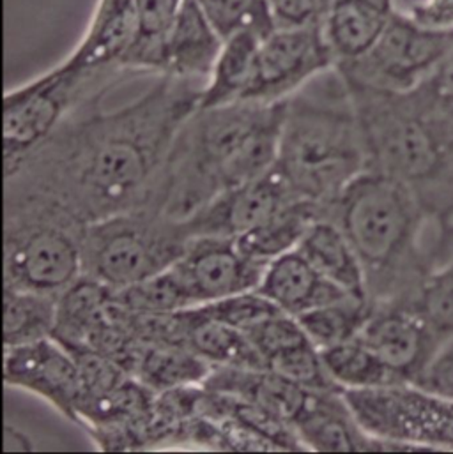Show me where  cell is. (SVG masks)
Here are the masks:
<instances>
[{"label": "cell", "mask_w": 453, "mask_h": 454, "mask_svg": "<svg viewBox=\"0 0 453 454\" xmlns=\"http://www.w3.org/2000/svg\"><path fill=\"white\" fill-rule=\"evenodd\" d=\"M194 80L160 74L114 110L83 101L5 177V200L48 206L80 225L151 206L172 144L199 108Z\"/></svg>", "instance_id": "cell-1"}, {"label": "cell", "mask_w": 453, "mask_h": 454, "mask_svg": "<svg viewBox=\"0 0 453 454\" xmlns=\"http://www.w3.org/2000/svg\"><path fill=\"white\" fill-rule=\"evenodd\" d=\"M285 101L197 108L179 129L151 206L187 220L276 165Z\"/></svg>", "instance_id": "cell-2"}, {"label": "cell", "mask_w": 453, "mask_h": 454, "mask_svg": "<svg viewBox=\"0 0 453 454\" xmlns=\"http://www.w3.org/2000/svg\"><path fill=\"white\" fill-rule=\"evenodd\" d=\"M328 218L353 244L374 304L413 299L449 225L408 186L369 168L328 207Z\"/></svg>", "instance_id": "cell-3"}, {"label": "cell", "mask_w": 453, "mask_h": 454, "mask_svg": "<svg viewBox=\"0 0 453 454\" xmlns=\"http://www.w3.org/2000/svg\"><path fill=\"white\" fill-rule=\"evenodd\" d=\"M344 82L360 122L369 170L402 183L433 216L452 223V119L420 87L397 92Z\"/></svg>", "instance_id": "cell-4"}, {"label": "cell", "mask_w": 453, "mask_h": 454, "mask_svg": "<svg viewBox=\"0 0 453 454\" xmlns=\"http://www.w3.org/2000/svg\"><path fill=\"white\" fill-rule=\"evenodd\" d=\"M274 168L296 199L326 209L369 168L360 122L337 67L285 99Z\"/></svg>", "instance_id": "cell-5"}, {"label": "cell", "mask_w": 453, "mask_h": 454, "mask_svg": "<svg viewBox=\"0 0 453 454\" xmlns=\"http://www.w3.org/2000/svg\"><path fill=\"white\" fill-rule=\"evenodd\" d=\"M192 240L183 222L144 206L82 230L83 274L112 292L172 267Z\"/></svg>", "instance_id": "cell-6"}, {"label": "cell", "mask_w": 453, "mask_h": 454, "mask_svg": "<svg viewBox=\"0 0 453 454\" xmlns=\"http://www.w3.org/2000/svg\"><path fill=\"white\" fill-rule=\"evenodd\" d=\"M83 225L28 200H5L4 286L60 295L83 276Z\"/></svg>", "instance_id": "cell-7"}, {"label": "cell", "mask_w": 453, "mask_h": 454, "mask_svg": "<svg viewBox=\"0 0 453 454\" xmlns=\"http://www.w3.org/2000/svg\"><path fill=\"white\" fill-rule=\"evenodd\" d=\"M124 73H87L64 60L4 94V174L41 145L83 101L107 92Z\"/></svg>", "instance_id": "cell-8"}, {"label": "cell", "mask_w": 453, "mask_h": 454, "mask_svg": "<svg viewBox=\"0 0 453 454\" xmlns=\"http://www.w3.org/2000/svg\"><path fill=\"white\" fill-rule=\"evenodd\" d=\"M342 393L385 453L453 451V398L411 382Z\"/></svg>", "instance_id": "cell-9"}, {"label": "cell", "mask_w": 453, "mask_h": 454, "mask_svg": "<svg viewBox=\"0 0 453 454\" xmlns=\"http://www.w3.org/2000/svg\"><path fill=\"white\" fill-rule=\"evenodd\" d=\"M452 51L453 30L427 28L395 9L374 48L337 69L356 83L404 92L422 85Z\"/></svg>", "instance_id": "cell-10"}, {"label": "cell", "mask_w": 453, "mask_h": 454, "mask_svg": "<svg viewBox=\"0 0 453 454\" xmlns=\"http://www.w3.org/2000/svg\"><path fill=\"white\" fill-rule=\"evenodd\" d=\"M335 66L322 23L274 27L260 41L242 101L282 103Z\"/></svg>", "instance_id": "cell-11"}, {"label": "cell", "mask_w": 453, "mask_h": 454, "mask_svg": "<svg viewBox=\"0 0 453 454\" xmlns=\"http://www.w3.org/2000/svg\"><path fill=\"white\" fill-rule=\"evenodd\" d=\"M360 340L393 372L401 382L415 384L443 338L411 301L374 304Z\"/></svg>", "instance_id": "cell-12"}, {"label": "cell", "mask_w": 453, "mask_h": 454, "mask_svg": "<svg viewBox=\"0 0 453 454\" xmlns=\"http://www.w3.org/2000/svg\"><path fill=\"white\" fill-rule=\"evenodd\" d=\"M4 384L39 396L78 425L83 379L75 356L55 338L4 348Z\"/></svg>", "instance_id": "cell-13"}, {"label": "cell", "mask_w": 453, "mask_h": 454, "mask_svg": "<svg viewBox=\"0 0 453 454\" xmlns=\"http://www.w3.org/2000/svg\"><path fill=\"white\" fill-rule=\"evenodd\" d=\"M174 269L195 306L255 290L266 270L242 254L234 239L213 235L194 237Z\"/></svg>", "instance_id": "cell-14"}, {"label": "cell", "mask_w": 453, "mask_h": 454, "mask_svg": "<svg viewBox=\"0 0 453 454\" xmlns=\"http://www.w3.org/2000/svg\"><path fill=\"white\" fill-rule=\"evenodd\" d=\"M299 200L276 168L262 177L224 192L190 218L183 220L190 237H226L237 239L260 225L282 207Z\"/></svg>", "instance_id": "cell-15"}, {"label": "cell", "mask_w": 453, "mask_h": 454, "mask_svg": "<svg viewBox=\"0 0 453 454\" xmlns=\"http://www.w3.org/2000/svg\"><path fill=\"white\" fill-rule=\"evenodd\" d=\"M292 427L305 451L385 453L383 444L362 428L342 391H310Z\"/></svg>", "instance_id": "cell-16"}, {"label": "cell", "mask_w": 453, "mask_h": 454, "mask_svg": "<svg viewBox=\"0 0 453 454\" xmlns=\"http://www.w3.org/2000/svg\"><path fill=\"white\" fill-rule=\"evenodd\" d=\"M137 32L135 0H98L80 43L64 62L87 73H126L121 64L135 43Z\"/></svg>", "instance_id": "cell-17"}, {"label": "cell", "mask_w": 453, "mask_h": 454, "mask_svg": "<svg viewBox=\"0 0 453 454\" xmlns=\"http://www.w3.org/2000/svg\"><path fill=\"white\" fill-rule=\"evenodd\" d=\"M257 290L280 311L292 317L351 295L317 272L298 249L273 260Z\"/></svg>", "instance_id": "cell-18"}, {"label": "cell", "mask_w": 453, "mask_h": 454, "mask_svg": "<svg viewBox=\"0 0 453 454\" xmlns=\"http://www.w3.org/2000/svg\"><path fill=\"white\" fill-rule=\"evenodd\" d=\"M393 12L395 0H331L322 30L335 64H351L367 55L386 30Z\"/></svg>", "instance_id": "cell-19"}, {"label": "cell", "mask_w": 453, "mask_h": 454, "mask_svg": "<svg viewBox=\"0 0 453 454\" xmlns=\"http://www.w3.org/2000/svg\"><path fill=\"white\" fill-rule=\"evenodd\" d=\"M224 37L195 0H187L163 51V73L185 80H208L224 46Z\"/></svg>", "instance_id": "cell-20"}, {"label": "cell", "mask_w": 453, "mask_h": 454, "mask_svg": "<svg viewBox=\"0 0 453 454\" xmlns=\"http://www.w3.org/2000/svg\"><path fill=\"white\" fill-rule=\"evenodd\" d=\"M112 324V290L82 276L59 295L53 338L68 348H92Z\"/></svg>", "instance_id": "cell-21"}, {"label": "cell", "mask_w": 453, "mask_h": 454, "mask_svg": "<svg viewBox=\"0 0 453 454\" xmlns=\"http://www.w3.org/2000/svg\"><path fill=\"white\" fill-rule=\"evenodd\" d=\"M123 368L153 393L203 386L213 366L188 348L151 343L137 336Z\"/></svg>", "instance_id": "cell-22"}, {"label": "cell", "mask_w": 453, "mask_h": 454, "mask_svg": "<svg viewBox=\"0 0 453 454\" xmlns=\"http://www.w3.org/2000/svg\"><path fill=\"white\" fill-rule=\"evenodd\" d=\"M298 251L326 279L351 295L369 299L358 254L335 220L328 216L319 218L301 239Z\"/></svg>", "instance_id": "cell-23"}, {"label": "cell", "mask_w": 453, "mask_h": 454, "mask_svg": "<svg viewBox=\"0 0 453 454\" xmlns=\"http://www.w3.org/2000/svg\"><path fill=\"white\" fill-rule=\"evenodd\" d=\"M322 216H328L326 207L308 200H292L234 240L242 254L267 267L273 260L298 249L308 228Z\"/></svg>", "instance_id": "cell-24"}, {"label": "cell", "mask_w": 453, "mask_h": 454, "mask_svg": "<svg viewBox=\"0 0 453 454\" xmlns=\"http://www.w3.org/2000/svg\"><path fill=\"white\" fill-rule=\"evenodd\" d=\"M188 350L213 368H267L244 331L206 318L197 306L183 309Z\"/></svg>", "instance_id": "cell-25"}, {"label": "cell", "mask_w": 453, "mask_h": 454, "mask_svg": "<svg viewBox=\"0 0 453 454\" xmlns=\"http://www.w3.org/2000/svg\"><path fill=\"white\" fill-rule=\"evenodd\" d=\"M255 30H241L224 41L215 67L201 92V108L222 106L244 99L255 71V59L262 41Z\"/></svg>", "instance_id": "cell-26"}, {"label": "cell", "mask_w": 453, "mask_h": 454, "mask_svg": "<svg viewBox=\"0 0 453 454\" xmlns=\"http://www.w3.org/2000/svg\"><path fill=\"white\" fill-rule=\"evenodd\" d=\"M59 297L4 286V348L53 338Z\"/></svg>", "instance_id": "cell-27"}, {"label": "cell", "mask_w": 453, "mask_h": 454, "mask_svg": "<svg viewBox=\"0 0 453 454\" xmlns=\"http://www.w3.org/2000/svg\"><path fill=\"white\" fill-rule=\"evenodd\" d=\"M187 0H135L139 32L123 59L126 73H163L167 35Z\"/></svg>", "instance_id": "cell-28"}, {"label": "cell", "mask_w": 453, "mask_h": 454, "mask_svg": "<svg viewBox=\"0 0 453 454\" xmlns=\"http://www.w3.org/2000/svg\"><path fill=\"white\" fill-rule=\"evenodd\" d=\"M321 356L331 380L342 391L406 384L393 375V372L360 340V336L324 348L321 350Z\"/></svg>", "instance_id": "cell-29"}, {"label": "cell", "mask_w": 453, "mask_h": 454, "mask_svg": "<svg viewBox=\"0 0 453 454\" xmlns=\"http://www.w3.org/2000/svg\"><path fill=\"white\" fill-rule=\"evenodd\" d=\"M374 309V302L365 297L349 295L340 301L310 309L298 318L308 340L319 348H330L356 338Z\"/></svg>", "instance_id": "cell-30"}, {"label": "cell", "mask_w": 453, "mask_h": 454, "mask_svg": "<svg viewBox=\"0 0 453 454\" xmlns=\"http://www.w3.org/2000/svg\"><path fill=\"white\" fill-rule=\"evenodd\" d=\"M112 297L124 309L142 315L178 313L195 306L174 265L140 283L112 292Z\"/></svg>", "instance_id": "cell-31"}, {"label": "cell", "mask_w": 453, "mask_h": 454, "mask_svg": "<svg viewBox=\"0 0 453 454\" xmlns=\"http://www.w3.org/2000/svg\"><path fill=\"white\" fill-rule=\"evenodd\" d=\"M267 368L306 391H342L331 380L321 350L312 341L280 352L267 361Z\"/></svg>", "instance_id": "cell-32"}, {"label": "cell", "mask_w": 453, "mask_h": 454, "mask_svg": "<svg viewBox=\"0 0 453 454\" xmlns=\"http://www.w3.org/2000/svg\"><path fill=\"white\" fill-rule=\"evenodd\" d=\"M217 30L226 39L241 30H255L267 35L273 18L267 0H195Z\"/></svg>", "instance_id": "cell-33"}, {"label": "cell", "mask_w": 453, "mask_h": 454, "mask_svg": "<svg viewBox=\"0 0 453 454\" xmlns=\"http://www.w3.org/2000/svg\"><path fill=\"white\" fill-rule=\"evenodd\" d=\"M199 311L211 320L232 325L241 331H248L260 320L280 311L264 294L257 288L228 295L224 299L197 306Z\"/></svg>", "instance_id": "cell-34"}, {"label": "cell", "mask_w": 453, "mask_h": 454, "mask_svg": "<svg viewBox=\"0 0 453 454\" xmlns=\"http://www.w3.org/2000/svg\"><path fill=\"white\" fill-rule=\"evenodd\" d=\"M260 357L264 359L266 366L267 361L278 356L280 352H285L296 345H301L305 341H310L306 333L303 331L301 324L296 317L287 315L283 311H276L269 315L267 318L260 320L248 331H244Z\"/></svg>", "instance_id": "cell-35"}, {"label": "cell", "mask_w": 453, "mask_h": 454, "mask_svg": "<svg viewBox=\"0 0 453 454\" xmlns=\"http://www.w3.org/2000/svg\"><path fill=\"white\" fill-rule=\"evenodd\" d=\"M274 27L322 23L331 0H267Z\"/></svg>", "instance_id": "cell-36"}, {"label": "cell", "mask_w": 453, "mask_h": 454, "mask_svg": "<svg viewBox=\"0 0 453 454\" xmlns=\"http://www.w3.org/2000/svg\"><path fill=\"white\" fill-rule=\"evenodd\" d=\"M415 384L431 393L453 398V336L443 340Z\"/></svg>", "instance_id": "cell-37"}, {"label": "cell", "mask_w": 453, "mask_h": 454, "mask_svg": "<svg viewBox=\"0 0 453 454\" xmlns=\"http://www.w3.org/2000/svg\"><path fill=\"white\" fill-rule=\"evenodd\" d=\"M397 11L427 28L453 30V0H413L408 7Z\"/></svg>", "instance_id": "cell-38"}, {"label": "cell", "mask_w": 453, "mask_h": 454, "mask_svg": "<svg viewBox=\"0 0 453 454\" xmlns=\"http://www.w3.org/2000/svg\"><path fill=\"white\" fill-rule=\"evenodd\" d=\"M418 87L447 117L453 121V51Z\"/></svg>", "instance_id": "cell-39"}, {"label": "cell", "mask_w": 453, "mask_h": 454, "mask_svg": "<svg viewBox=\"0 0 453 454\" xmlns=\"http://www.w3.org/2000/svg\"><path fill=\"white\" fill-rule=\"evenodd\" d=\"M452 223H453V222H452Z\"/></svg>", "instance_id": "cell-40"}]
</instances>
